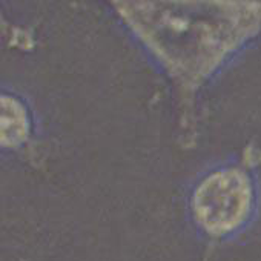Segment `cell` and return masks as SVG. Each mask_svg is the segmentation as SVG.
Segmentation results:
<instances>
[{"mask_svg": "<svg viewBox=\"0 0 261 261\" xmlns=\"http://www.w3.org/2000/svg\"><path fill=\"white\" fill-rule=\"evenodd\" d=\"M250 204V180L238 169L212 174L198 186L194 198L197 220L215 235L237 229L247 218Z\"/></svg>", "mask_w": 261, "mask_h": 261, "instance_id": "obj_1", "label": "cell"}, {"mask_svg": "<svg viewBox=\"0 0 261 261\" xmlns=\"http://www.w3.org/2000/svg\"><path fill=\"white\" fill-rule=\"evenodd\" d=\"M28 134V118L22 105L11 98H2V142L7 146L17 145Z\"/></svg>", "mask_w": 261, "mask_h": 261, "instance_id": "obj_2", "label": "cell"}]
</instances>
